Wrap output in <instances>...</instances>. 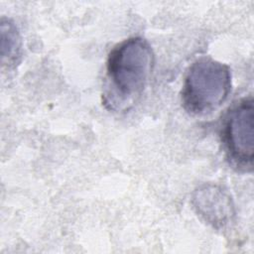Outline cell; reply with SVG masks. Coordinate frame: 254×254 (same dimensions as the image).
<instances>
[{
  "instance_id": "obj_1",
  "label": "cell",
  "mask_w": 254,
  "mask_h": 254,
  "mask_svg": "<svg viewBox=\"0 0 254 254\" xmlns=\"http://www.w3.org/2000/svg\"><path fill=\"white\" fill-rule=\"evenodd\" d=\"M155 56L149 43L132 37L109 54L103 103L113 111L126 110L137 101L151 77Z\"/></svg>"
},
{
  "instance_id": "obj_2",
  "label": "cell",
  "mask_w": 254,
  "mask_h": 254,
  "mask_svg": "<svg viewBox=\"0 0 254 254\" xmlns=\"http://www.w3.org/2000/svg\"><path fill=\"white\" fill-rule=\"evenodd\" d=\"M230 91L229 67L210 58H200L187 71L182 101L185 109L190 114L204 115L221 106Z\"/></svg>"
},
{
  "instance_id": "obj_3",
  "label": "cell",
  "mask_w": 254,
  "mask_h": 254,
  "mask_svg": "<svg viewBox=\"0 0 254 254\" xmlns=\"http://www.w3.org/2000/svg\"><path fill=\"white\" fill-rule=\"evenodd\" d=\"M221 139L230 163L251 171L254 157V102L252 96L237 101L225 114Z\"/></svg>"
},
{
  "instance_id": "obj_4",
  "label": "cell",
  "mask_w": 254,
  "mask_h": 254,
  "mask_svg": "<svg viewBox=\"0 0 254 254\" xmlns=\"http://www.w3.org/2000/svg\"><path fill=\"white\" fill-rule=\"evenodd\" d=\"M191 203L196 213L215 228H223L234 218L235 209L229 192L222 187L204 184L192 194Z\"/></svg>"
},
{
  "instance_id": "obj_5",
  "label": "cell",
  "mask_w": 254,
  "mask_h": 254,
  "mask_svg": "<svg viewBox=\"0 0 254 254\" xmlns=\"http://www.w3.org/2000/svg\"><path fill=\"white\" fill-rule=\"evenodd\" d=\"M21 37L15 24L6 18L1 20V57L2 64L9 66L18 63L21 53Z\"/></svg>"
}]
</instances>
